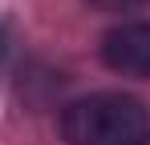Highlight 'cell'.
I'll return each instance as SVG.
<instances>
[{
    "label": "cell",
    "mask_w": 150,
    "mask_h": 145,
    "mask_svg": "<svg viewBox=\"0 0 150 145\" xmlns=\"http://www.w3.org/2000/svg\"><path fill=\"white\" fill-rule=\"evenodd\" d=\"M61 137L69 145H138L150 137V117L138 97L89 93L65 105Z\"/></svg>",
    "instance_id": "1"
},
{
    "label": "cell",
    "mask_w": 150,
    "mask_h": 145,
    "mask_svg": "<svg viewBox=\"0 0 150 145\" xmlns=\"http://www.w3.org/2000/svg\"><path fill=\"white\" fill-rule=\"evenodd\" d=\"M101 61L126 77H150V20L110 28L101 40Z\"/></svg>",
    "instance_id": "2"
},
{
    "label": "cell",
    "mask_w": 150,
    "mask_h": 145,
    "mask_svg": "<svg viewBox=\"0 0 150 145\" xmlns=\"http://www.w3.org/2000/svg\"><path fill=\"white\" fill-rule=\"evenodd\" d=\"M89 4L110 8V12H122V8H138V4H146V0H89Z\"/></svg>",
    "instance_id": "3"
},
{
    "label": "cell",
    "mask_w": 150,
    "mask_h": 145,
    "mask_svg": "<svg viewBox=\"0 0 150 145\" xmlns=\"http://www.w3.org/2000/svg\"><path fill=\"white\" fill-rule=\"evenodd\" d=\"M138 145H150V137H146V141H138Z\"/></svg>",
    "instance_id": "4"
}]
</instances>
